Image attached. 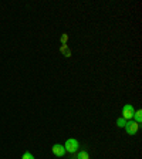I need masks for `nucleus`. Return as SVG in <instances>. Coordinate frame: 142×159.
<instances>
[{
	"instance_id": "f257e3e1",
	"label": "nucleus",
	"mask_w": 142,
	"mask_h": 159,
	"mask_svg": "<svg viewBox=\"0 0 142 159\" xmlns=\"http://www.w3.org/2000/svg\"><path fill=\"white\" fill-rule=\"evenodd\" d=\"M78 141H77L76 138H68L66 141V145H64V148H66V152L68 153H76L77 151H78Z\"/></svg>"
},
{
	"instance_id": "f03ea898",
	"label": "nucleus",
	"mask_w": 142,
	"mask_h": 159,
	"mask_svg": "<svg viewBox=\"0 0 142 159\" xmlns=\"http://www.w3.org/2000/svg\"><path fill=\"white\" fill-rule=\"evenodd\" d=\"M134 112H135L134 107L131 105V104H125V105H124V108H122V118L125 119V121H128V119H132Z\"/></svg>"
},
{
	"instance_id": "7ed1b4c3",
	"label": "nucleus",
	"mask_w": 142,
	"mask_h": 159,
	"mask_svg": "<svg viewBox=\"0 0 142 159\" xmlns=\"http://www.w3.org/2000/svg\"><path fill=\"white\" fill-rule=\"evenodd\" d=\"M124 128H125L128 135H135L139 129V124H136L135 121H129V122H126V125L124 126Z\"/></svg>"
},
{
	"instance_id": "20e7f679",
	"label": "nucleus",
	"mask_w": 142,
	"mask_h": 159,
	"mask_svg": "<svg viewBox=\"0 0 142 159\" xmlns=\"http://www.w3.org/2000/svg\"><path fill=\"white\" fill-rule=\"evenodd\" d=\"M51 152L56 156L61 158V156L66 155V148H64V145H61V143H54V145L51 146Z\"/></svg>"
},
{
	"instance_id": "39448f33",
	"label": "nucleus",
	"mask_w": 142,
	"mask_h": 159,
	"mask_svg": "<svg viewBox=\"0 0 142 159\" xmlns=\"http://www.w3.org/2000/svg\"><path fill=\"white\" fill-rule=\"evenodd\" d=\"M60 53L63 54L64 57H71V50L68 48V46H67V44H63V46L60 47Z\"/></svg>"
},
{
	"instance_id": "423d86ee",
	"label": "nucleus",
	"mask_w": 142,
	"mask_h": 159,
	"mask_svg": "<svg viewBox=\"0 0 142 159\" xmlns=\"http://www.w3.org/2000/svg\"><path fill=\"white\" fill-rule=\"evenodd\" d=\"M132 118L135 119L136 124H141V121H142V111H141V109H136L135 112H134V116H132Z\"/></svg>"
},
{
	"instance_id": "0eeeda50",
	"label": "nucleus",
	"mask_w": 142,
	"mask_h": 159,
	"mask_svg": "<svg viewBox=\"0 0 142 159\" xmlns=\"http://www.w3.org/2000/svg\"><path fill=\"white\" fill-rule=\"evenodd\" d=\"M76 159H89V155L85 152V151H80V152L77 153Z\"/></svg>"
},
{
	"instance_id": "6e6552de",
	"label": "nucleus",
	"mask_w": 142,
	"mask_h": 159,
	"mask_svg": "<svg viewBox=\"0 0 142 159\" xmlns=\"http://www.w3.org/2000/svg\"><path fill=\"white\" fill-rule=\"evenodd\" d=\"M117 125H118L119 128H124V126L126 125V121L122 118V116H121V118H118V119H117Z\"/></svg>"
},
{
	"instance_id": "1a4fd4ad",
	"label": "nucleus",
	"mask_w": 142,
	"mask_h": 159,
	"mask_svg": "<svg viewBox=\"0 0 142 159\" xmlns=\"http://www.w3.org/2000/svg\"><path fill=\"white\" fill-rule=\"evenodd\" d=\"M21 159H34V156L31 152H24L23 156H21Z\"/></svg>"
},
{
	"instance_id": "9d476101",
	"label": "nucleus",
	"mask_w": 142,
	"mask_h": 159,
	"mask_svg": "<svg viewBox=\"0 0 142 159\" xmlns=\"http://www.w3.org/2000/svg\"><path fill=\"white\" fill-rule=\"evenodd\" d=\"M60 41H61V44H67V41H68V34L64 33L63 36H61V39H60Z\"/></svg>"
}]
</instances>
